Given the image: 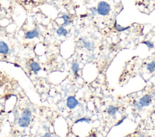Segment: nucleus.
Instances as JSON below:
<instances>
[{"label": "nucleus", "mask_w": 155, "mask_h": 137, "mask_svg": "<svg viewBox=\"0 0 155 137\" xmlns=\"http://www.w3.org/2000/svg\"><path fill=\"white\" fill-rule=\"evenodd\" d=\"M39 36V32L36 29H34L27 31L25 34V39H32Z\"/></svg>", "instance_id": "nucleus-6"}, {"label": "nucleus", "mask_w": 155, "mask_h": 137, "mask_svg": "<svg viewBox=\"0 0 155 137\" xmlns=\"http://www.w3.org/2000/svg\"><path fill=\"white\" fill-rule=\"evenodd\" d=\"M79 122H85V123L89 124L90 123V119L87 117H83V118H81L78 119V120H76L75 123H78Z\"/></svg>", "instance_id": "nucleus-16"}, {"label": "nucleus", "mask_w": 155, "mask_h": 137, "mask_svg": "<svg viewBox=\"0 0 155 137\" xmlns=\"http://www.w3.org/2000/svg\"><path fill=\"white\" fill-rule=\"evenodd\" d=\"M133 105H134V107L136 108V109L137 110H138V111L141 110H142V107H143L141 106V104H140L139 102L136 101L134 102Z\"/></svg>", "instance_id": "nucleus-18"}, {"label": "nucleus", "mask_w": 155, "mask_h": 137, "mask_svg": "<svg viewBox=\"0 0 155 137\" xmlns=\"http://www.w3.org/2000/svg\"><path fill=\"white\" fill-rule=\"evenodd\" d=\"M147 69L150 72H153L155 71V62L152 61L148 63L147 65Z\"/></svg>", "instance_id": "nucleus-13"}, {"label": "nucleus", "mask_w": 155, "mask_h": 137, "mask_svg": "<svg viewBox=\"0 0 155 137\" xmlns=\"http://www.w3.org/2000/svg\"><path fill=\"white\" fill-rule=\"evenodd\" d=\"M117 111V108L113 105H110L107 109V113L110 115H114Z\"/></svg>", "instance_id": "nucleus-11"}, {"label": "nucleus", "mask_w": 155, "mask_h": 137, "mask_svg": "<svg viewBox=\"0 0 155 137\" xmlns=\"http://www.w3.org/2000/svg\"><path fill=\"white\" fill-rule=\"evenodd\" d=\"M79 69V65L78 62H74L71 66V70L74 75H76Z\"/></svg>", "instance_id": "nucleus-14"}, {"label": "nucleus", "mask_w": 155, "mask_h": 137, "mask_svg": "<svg viewBox=\"0 0 155 137\" xmlns=\"http://www.w3.org/2000/svg\"><path fill=\"white\" fill-rule=\"evenodd\" d=\"M30 118H31L28 116H21L18 119V126L22 128H24L28 126L30 124Z\"/></svg>", "instance_id": "nucleus-3"}, {"label": "nucleus", "mask_w": 155, "mask_h": 137, "mask_svg": "<svg viewBox=\"0 0 155 137\" xmlns=\"http://www.w3.org/2000/svg\"><path fill=\"white\" fill-rule=\"evenodd\" d=\"M56 34L59 36H62V37H65L68 34V31L66 28H65L63 26H61L60 27H59L57 30H56Z\"/></svg>", "instance_id": "nucleus-8"}, {"label": "nucleus", "mask_w": 155, "mask_h": 137, "mask_svg": "<svg viewBox=\"0 0 155 137\" xmlns=\"http://www.w3.org/2000/svg\"><path fill=\"white\" fill-rule=\"evenodd\" d=\"M114 28L118 31H124L125 30H127V29H128L130 27H121L120 25L117 24V21H115V22H114Z\"/></svg>", "instance_id": "nucleus-12"}, {"label": "nucleus", "mask_w": 155, "mask_h": 137, "mask_svg": "<svg viewBox=\"0 0 155 137\" xmlns=\"http://www.w3.org/2000/svg\"><path fill=\"white\" fill-rule=\"evenodd\" d=\"M142 43L145 44L147 45V47H148L149 48H153L154 47V43L150 42V40H145V41H143L142 42Z\"/></svg>", "instance_id": "nucleus-17"}, {"label": "nucleus", "mask_w": 155, "mask_h": 137, "mask_svg": "<svg viewBox=\"0 0 155 137\" xmlns=\"http://www.w3.org/2000/svg\"><path fill=\"white\" fill-rule=\"evenodd\" d=\"M30 68H31V69L32 71L34 72L35 74H37L41 69V66L40 65L37 63V62H32L31 64H30Z\"/></svg>", "instance_id": "nucleus-9"}, {"label": "nucleus", "mask_w": 155, "mask_h": 137, "mask_svg": "<svg viewBox=\"0 0 155 137\" xmlns=\"http://www.w3.org/2000/svg\"><path fill=\"white\" fill-rule=\"evenodd\" d=\"M79 104L78 100L74 96H69L67 98L66 105L70 109H73Z\"/></svg>", "instance_id": "nucleus-2"}, {"label": "nucleus", "mask_w": 155, "mask_h": 137, "mask_svg": "<svg viewBox=\"0 0 155 137\" xmlns=\"http://www.w3.org/2000/svg\"><path fill=\"white\" fill-rule=\"evenodd\" d=\"M61 18L63 21V22H62L63 27H66L70 24V22H71L70 18V16L67 14H63Z\"/></svg>", "instance_id": "nucleus-10"}, {"label": "nucleus", "mask_w": 155, "mask_h": 137, "mask_svg": "<svg viewBox=\"0 0 155 137\" xmlns=\"http://www.w3.org/2000/svg\"><path fill=\"white\" fill-rule=\"evenodd\" d=\"M9 52V47L4 41H0V54H7Z\"/></svg>", "instance_id": "nucleus-7"}, {"label": "nucleus", "mask_w": 155, "mask_h": 137, "mask_svg": "<svg viewBox=\"0 0 155 137\" xmlns=\"http://www.w3.org/2000/svg\"><path fill=\"white\" fill-rule=\"evenodd\" d=\"M139 103L142 107H147L150 106L151 103V96L150 94H146L143 95L140 98Z\"/></svg>", "instance_id": "nucleus-4"}, {"label": "nucleus", "mask_w": 155, "mask_h": 137, "mask_svg": "<svg viewBox=\"0 0 155 137\" xmlns=\"http://www.w3.org/2000/svg\"><path fill=\"white\" fill-rule=\"evenodd\" d=\"M111 10L110 5L105 1H100L97 4V11L101 16L107 15Z\"/></svg>", "instance_id": "nucleus-1"}, {"label": "nucleus", "mask_w": 155, "mask_h": 137, "mask_svg": "<svg viewBox=\"0 0 155 137\" xmlns=\"http://www.w3.org/2000/svg\"><path fill=\"white\" fill-rule=\"evenodd\" d=\"M126 118H127V116H124V118H122L120 120H119V121L116 124V125H115V126H119V125L123 123V121L125 120V119H126Z\"/></svg>", "instance_id": "nucleus-19"}, {"label": "nucleus", "mask_w": 155, "mask_h": 137, "mask_svg": "<svg viewBox=\"0 0 155 137\" xmlns=\"http://www.w3.org/2000/svg\"><path fill=\"white\" fill-rule=\"evenodd\" d=\"M21 116H28L31 118V112L30 111V109H24L22 112L21 113Z\"/></svg>", "instance_id": "nucleus-15"}, {"label": "nucleus", "mask_w": 155, "mask_h": 137, "mask_svg": "<svg viewBox=\"0 0 155 137\" xmlns=\"http://www.w3.org/2000/svg\"><path fill=\"white\" fill-rule=\"evenodd\" d=\"M82 42L84 46V47L89 50V51H92L93 50L94 48V45L93 42H90L89 40H88L86 37H83L82 38Z\"/></svg>", "instance_id": "nucleus-5"}, {"label": "nucleus", "mask_w": 155, "mask_h": 137, "mask_svg": "<svg viewBox=\"0 0 155 137\" xmlns=\"http://www.w3.org/2000/svg\"><path fill=\"white\" fill-rule=\"evenodd\" d=\"M51 134H50V133H49V132H47V133H46L45 135H44V136L45 137H48V136H51Z\"/></svg>", "instance_id": "nucleus-20"}]
</instances>
